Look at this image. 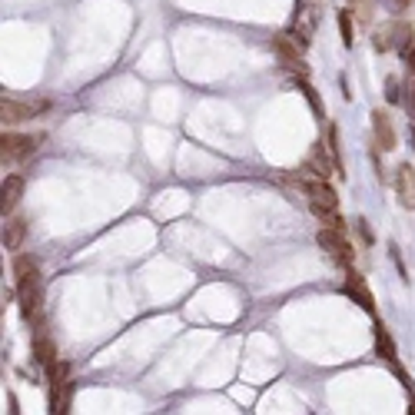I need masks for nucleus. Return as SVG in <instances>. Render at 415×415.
<instances>
[{"mask_svg": "<svg viewBox=\"0 0 415 415\" xmlns=\"http://www.w3.org/2000/svg\"><path fill=\"white\" fill-rule=\"evenodd\" d=\"M43 143V133H4L0 150H4V163H20L30 153H37V147Z\"/></svg>", "mask_w": 415, "mask_h": 415, "instance_id": "f257e3e1", "label": "nucleus"}, {"mask_svg": "<svg viewBox=\"0 0 415 415\" xmlns=\"http://www.w3.org/2000/svg\"><path fill=\"white\" fill-rule=\"evenodd\" d=\"M17 302H20L24 319L37 322L40 313H43V290H40V279H17Z\"/></svg>", "mask_w": 415, "mask_h": 415, "instance_id": "f03ea898", "label": "nucleus"}, {"mask_svg": "<svg viewBox=\"0 0 415 415\" xmlns=\"http://www.w3.org/2000/svg\"><path fill=\"white\" fill-rule=\"evenodd\" d=\"M319 246H322V250L329 252V256H332V259H336V263L339 266H346V269H349V266H353V259H355V252H353V246H349V239H346V233H339V229H329V226H322L319 229Z\"/></svg>", "mask_w": 415, "mask_h": 415, "instance_id": "7ed1b4c3", "label": "nucleus"}, {"mask_svg": "<svg viewBox=\"0 0 415 415\" xmlns=\"http://www.w3.org/2000/svg\"><path fill=\"white\" fill-rule=\"evenodd\" d=\"M273 50L279 53L283 67H290V70H299L302 76L309 74V67L302 63V47L296 43V37H292V34H279V37H273Z\"/></svg>", "mask_w": 415, "mask_h": 415, "instance_id": "20e7f679", "label": "nucleus"}, {"mask_svg": "<svg viewBox=\"0 0 415 415\" xmlns=\"http://www.w3.org/2000/svg\"><path fill=\"white\" fill-rule=\"evenodd\" d=\"M47 107H50L47 100L17 103V100H7V97H4V103H0V114H4V123H24V120H34V116H40L43 110H47Z\"/></svg>", "mask_w": 415, "mask_h": 415, "instance_id": "39448f33", "label": "nucleus"}, {"mask_svg": "<svg viewBox=\"0 0 415 415\" xmlns=\"http://www.w3.org/2000/svg\"><path fill=\"white\" fill-rule=\"evenodd\" d=\"M306 173H313V177H322V179H329L332 173H339V163H336L332 150L326 153V147H322V143H315L313 153H309V163H306Z\"/></svg>", "mask_w": 415, "mask_h": 415, "instance_id": "423d86ee", "label": "nucleus"}, {"mask_svg": "<svg viewBox=\"0 0 415 415\" xmlns=\"http://www.w3.org/2000/svg\"><path fill=\"white\" fill-rule=\"evenodd\" d=\"M372 133H376V143L386 153L395 150V126H392L389 110H372Z\"/></svg>", "mask_w": 415, "mask_h": 415, "instance_id": "0eeeda50", "label": "nucleus"}, {"mask_svg": "<svg viewBox=\"0 0 415 415\" xmlns=\"http://www.w3.org/2000/svg\"><path fill=\"white\" fill-rule=\"evenodd\" d=\"M395 193L405 210H415V166L402 163L395 170Z\"/></svg>", "mask_w": 415, "mask_h": 415, "instance_id": "6e6552de", "label": "nucleus"}, {"mask_svg": "<svg viewBox=\"0 0 415 415\" xmlns=\"http://www.w3.org/2000/svg\"><path fill=\"white\" fill-rule=\"evenodd\" d=\"M346 292L353 296L359 306H362L365 313H376V299H372V290L365 286V279L355 273L353 266H349V276H346Z\"/></svg>", "mask_w": 415, "mask_h": 415, "instance_id": "1a4fd4ad", "label": "nucleus"}, {"mask_svg": "<svg viewBox=\"0 0 415 415\" xmlns=\"http://www.w3.org/2000/svg\"><path fill=\"white\" fill-rule=\"evenodd\" d=\"M0 196H4V216L13 213V210H17V203H20V196H24V177H17V173L4 177Z\"/></svg>", "mask_w": 415, "mask_h": 415, "instance_id": "9d476101", "label": "nucleus"}, {"mask_svg": "<svg viewBox=\"0 0 415 415\" xmlns=\"http://www.w3.org/2000/svg\"><path fill=\"white\" fill-rule=\"evenodd\" d=\"M27 236V223L20 216H13L7 219V226H4V250H20V243Z\"/></svg>", "mask_w": 415, "mask_h": 415, "instance_id": "9b49d317", "label": "nucleus"}, {"mask_svg": "<svg viewBox=\"0 0 415 415\" xmlns=\"http://www.w3.org/2000/svg\"><path fill=\"white\" fill-rule=\"evenodd\" d=\"M372 336H376V353L386 359V362L395 365V342H392L389 329L382 326V322H376V329H372Z\"/></svg>", "mask_w": 415, "mask_h": 415, "instance_id": "f8f14e48", "label": "nucleus"}, {"mask_svg": "<svg viewBox=\"0 0 415 415\" xmlns=\"http://www.w3.org/2000/svg\"><path fill=\"white\" fill-rule=\"evenodd\" d=\"M292 83H296V90H299L302 97H306V100H309V107H313V114H315V120H326V110H322V100H319V93H315V87L313 83H309V80H306V76H296V80H292Z\"/></svg>", "mask_w": 415, "mask_h": 415, "instance_id": "ddd939ff", "label": "nucleus"}, {"mask_svg": "<svg viewBox=\"0 0 415 415\" xmlns=\"http://www.w3.org/2000/svg\"><path fill=\"white\" fill-rule=\"evenodd\" d=\"M386 30H389V43L405 57L409 47H412V27L409 24H392V27H386Z\"/></svg>", "mask_w": 415, "mask_h": 415, "instance_id": "4468645a", "label": "nucleus"}, {"mask_svg": "<svg viewBox=\"0 0 415 415\" xmlns=\"http://www.w3.org/2000/svg\"><path fill=\"white\" fill-rule=\"evenodd\" d=\"M34 362L43 365V369H50V365L57 362V349H53L50 339H37V342H34Z\"/></svg>", "mask_w": 415, "mask_h": 415, "instance_id": "2eb2a0df", "label": "nucleus"}, {"mask_svg": "<svg viewBox=\"0 0 415 415\" xmlns=\"http://www.w3.org/2000/svg\"><path fill=\"white\" fill-rule=\"evenodd\" d=\"M70 395H74V386L63 382L57 389H50V409L53 412H70Z\"/></svg>", "mask_w": 415, "mask_h": 415, "instance_id": "dca6fc26", "label": "nucleus"}, {"mask_svg": "<svg viewBox=\"0 0 415 415\" xmlns=\"http://www.w3.org/2000/svg\"><path fill=\"white\" fill-rule=\"evenodd\" d=\"M339 34H342V43H346V47H353V43H355L353 11H339Z\"/></svg>", "mask_w": 415, "mask_h": 415, "instance_id": "f3484780", "label": "nucleus"}, {"mask_svg": "<svg viewBox=\"0 0 415 415\" xmlns=\"http://www.w3.org/2000/svg\"><path fill=\"white\" fill-rule=\"evenodd\" d=\"M359 20H372V0H349Z\"/></svg>", "mask_w": 415, "mask_h": 415, "instance_id": "a211bd4d", "label": "nucleus"}, {"mask_svg": "<svg viewBox=\"0 0 415 415\" xmlns=\"http://www.w3.org/2000/svg\"><path fill=\"white\" fill-rule=\"evenodd\" d=\"M386 100L389 103L402 100V93H399V76H389V80H386Z\"/></svg>", "mask_w": 415, "mask_h": 415, "instance_id": "6ab92c4d", "label": "nucleus"}, {"mask_svg": "<svg viewBox=\"0 0 415 415\" xmlns=\"http://www.w3.org/2000/svg\"><path fill=\"white\" fill-rule=\"evenodd\" d=\"M405 60H409V70L415 74V47H409V57H405Z\"/></svg>", "mask_w": 415, "mask_h": 415, "instance_id": "aec40b11", "label": "nucleus"}, {"mask_svg": "<svg viewBox=\"0 0 415 415\" xmlns=\"http://www.w3.org/2000/svg\"><path fill=\"white\" fill-rule=\"evenodd\" d=\"M392 4H395L399 11H402V7H409V0H392Z\"/></svg>", "mask_w": 415, "mask_h": 415, "instance_id": "412c9836", "label": "nucleus"}, {"mask_svg": "<svg viewBox=\"0 0 415 415\" xmlns=\"http://www.w3.org/2000/svg\"><path fill=\"white\" fill-rule=\"evenodd\" d=\"M412 137H415V133H412Z\"/></svg>", "mask_w": 415, "mask_h": 415, "instance_id": "4be33fe9", "label": "nucleus"}]
</instances>
